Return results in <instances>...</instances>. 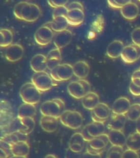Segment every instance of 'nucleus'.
Wrapping results in <instances>:
<instances>
[{
  "mask_svg": "<svg viewBox=\"0 0 140 158\" xmlns=\"http://www.w3.org/2000/svg\"><path fill=\"white\" fill-rule=\"evenodd\" d=\"M13 13L18 19L32 23L39 19L41 15V10L35 3L22 1L15 6Z\"/></svg>",
  "mask_w": 140,
  "mask_h": 158,
  "instance_id": "f257e3e1",
  "label": "nucleus"
},
{
  "mask_svg": "<svg viewBox=\"0 0 140 158\" xmlns=\"http://www.w3.org/2000/svg\"><path fill=\"white\" fill-rule=\"evenodd\" d=\"M65 102L61 98L52 99L44 102L40 107L42 115L52 116L59 118L65 111Z\"/></svg>",
  "mask_w": 140,
  "mask_h": 158,
  "instance_id": "f03ea898",
  "label": "nucleus"
},
{
  "mask_svg": "<svg viewBox=\"0 0 140 158\" xmlns=\"http://www.w3.org/2000/svg\"><path fill=\"white\" fill-rule=\"evenodd\" d=\"M19 94L24 103L36 105L41 99V92L32 82H27L20 88Z\"/></svg>",
  "mask_w": 140,
  "mask_h": 158,
  "instance_id": "7ed1b4c3",
  "label": "nucleus"
},
{
  "mask_svg": "<svg viewBox=\"0 0 140 158\" xmlns=\"http://www.w3.org/2000/svg\"><path fill=\"white\" fill-rule=\"evenodd\" d=\"M67 91L74 98L82 99L91 92V85L85 79H80L70 82L67 86Z\"/></svg>",
  "mask_w": 140,
  "mask_h": 158,
  "instance_id": "20e7f679",
  "label": "nucleus"
},
{
  "mask_svg": "<svg viewBox=\"0 0 140 158\" xmlns=\"http://www.w3.org/2000/svg\"><path fill=\"white\" fill-rule=\"evenodd\" d=\"M59 120L64 126L72 130L81 127L83 118L81 114L75 110H66L60 117Z\"/></svg>",
  "mask_w": 140,
  "mask_h": 158,
  "instance_id": "39448f33",
  "label": "nucleus"
},
{
  "mask_svg": "<svg viewBox=\"0 0 140 158\" xmlns=\"http://www.w3.org/2000/svg\"><path fill=\"white\" fill-rule=\"evenodd\" d=\"M31 82L41 92L49 91L56 85L50 75L46 72L35 73L31 78Z\"/></svg>",
  "mask_w": 140,
  "mask_h": 158,
  "instance_id": "423d86ee",
  "label": "nucleus"
},
{
  "mask_svg": "<svg viewBox=\"0 0 140 158\" xmlns=\"http://www.w3.org/2000/svg\"><path fill=\"white\" fill-rule=\"evenodd\" d=\"M50 75L55 81H68L74 75L73 65L67 63L59 64L50 70Z\"/></svg>",
  "mask_w": 140,
  "mask_h": 158,
  "instance_id": "0eeeda50",
  "label": "nucleus"
},
{
  "mask_svg": "<svg viewBox=\"0 0 140 158\" xmlns=\"http://www.w3.org/2000/svg\"><path fill=\"white\" fill-rule=\"evenodd\" d=\"M34 40L39 46H47L54 39L53 30L50 26V22L46 23L39 27L34 34Z\"/></svg>",
  "mask_w": 140,
  "mask_h": 158,
  "instance_id": "6e6552de",
  "label": "nucleus"
},
{
  "mask_svg": "<svg viewBox=\"0 0 140 158\" xmlns=\"http://www.w3.org/2000/svg\"><path fill=\"white\" fill-rule=\"evenodd\" d=\"M14 113L10 102L2 100L0 103V127L1 130L7 128L14 121Z\"/></svg>",
  "mask_w": 140,
  "mask_h": 158,
  "instance_id": "1a4fd4ad",
  "label": "nucleus"
},
{
  "mask_svg": "<svg viewBox=\"0 0 140 158\" xmlns=\"http://www.w3.org/2000/svg\"><path fill=\"white\" fill-rule=\"evenodd\" d=\"M111 114V109L107 104L100 103L91 110V116L93 121L105 123Z\"/></svg>",
  "mask_w": 140,
  "mask_h": 158,
  "instance_id": "9d476101",
  "label": "nucleus"
},
{
  "mask_svg": "<svg viewBox=\"0 0 140 158\" xmlns=\"http://www.w3.org/2000/svg\"><path fill=\"white\" fill-rule=\"evenodd\" d=\"M121 58L126 64H132L140 58V47L131 44L124 47Z\"/></svg>",
  "mask_w": 140,
  "mask_h": 158,
  "instance_id": "9b49d317",
  "label": "nucleus"
},
{
  "mask_svg": "<svg viewBox=\"0 0 140 158\" xmlns=\"http://www.w3.org/2000/svg\"><path fill=\"white\" fill-rule=\"evenodd\" d=\"M24 53V47L21 44H14L7 48L5 52V57L9 62H18L22 58Z\"/></svg>",
  "mask_w": 140,
  "mask_h": 158,
  "instance_id": "f8f14e48",
  "label": "nucleus"
},
{
  "mask_svg": "<svg viewBox=\"0 0 140 158\" xmlns=\"http://www.w3.org/2000/svg\"><path fill=\"white\" fill-rule=\"evenodd\" d=\"M130 100L125 97L117 99L112 107V113L118 115H126L130 108Z\"/></svg>",
  "mask_w": 140,
  "mask_h": 158,
  "instance_id": "ddd939ff",
  "label": "nucleus"
},
{
  "mask_svg": "<svg viewBox=\"0 0 140 158\" xmlns=\"http://www.w3.org/2000/svg\"><path fill=\"white\" fill-rule=\"evenodd\" d=\"M72 37V32L69 30L66 29L62 32H58L53 39L54 45L56 48L62 49L71 42Z\"/></svg>",
  "mask_w": 140,
  "mask_h": 158,
  "instance_id": "4468645a",
  "label": "nucleus"
},
{
  "mask_svg": "<svg viewBox=\"0 0 140 158\" xmlns=\"http://www.w3.org/2000/svg\"><path fill=\"white\" fill-rule=\"evenodd\" d=\"M30 67L34 73L46 72L48 69L47 57L42 54H36L31 59Z\"/></svg>",
  "mask_w": 140,
  "mask_h": 158,
  "instance_id": "2eb2a0df",
  "label": "nucleus"
},
{
  "mask_svg": "<svg viewBox=\"0 0 140 158\" xmlns=\"http://www.w3.org/2000/svg\"><path fill=\"white\" fill-rule=\"evenodd\" d=\"M121 15L126 19L134 20L139 15V8L135 3L130 1L121 9Z\"/></svg>",
  "mask_w": 140,
  "mask_h": 158,
  "instance_id": "dca6fc26",
  "label": "nucleus"
},
{
  "mask_svg": "<svg viewBox=\"0 0 140 158\" xmlns=\"http://www.w3.org/2000/svg\"><path fill=\"white\" fill-rule=\"evenodd\" d=\"M127 117L126 115H118L112 113L110 121L108 122V128L110 130L123 131L126 125Z\"/></svg>",
  "mask_w": 140,
  "mask_h": 158,
  "instance_id": "f3484780",
  "label": "nucleus"
},
{
  "mask_svg": "<svg viewBox=\"0 0 140 158\" xmlns=\"http://www.w3.org/2000/svg\"><path fill=\"white\" fill-rule=\"evenodd\" d=\"M109 142L108 134L103 133L100 136L94 138L88 142V146L93 150L103 153Z\"/></svg>",
  "mask_w": 140,
  "mask_h": 158,
  "instance_id": "a211bd4d",
  "label": "nucleus"
},
{
  "mask_svg": "<svg viewBox=\"0 0 140 158\" xmlns=\"http://www.w3.org/2000/svg\"><path fill=\"white\" fill-rule=\"evenodd\" d=\"M124 48V44L122 41L116 40L108 44L106 49V54L109 58L116 59L121 57Z\"/></svg>",
  "mask_w": 140,
  "mask_h": 158,
  "instance_id": "6ab92c4d",
  "label": "nucleus"
},
{
  "mask_svg": "<svg viewBox=\"0 0 140 158\" xmlns=\"http://www.w3.org/2000/svg\"><path fill=\"white\" fill-rule=\"evenodd\" d=\"M69 25L77 27L83 23L85 18L84 10L79 9L69 10L66 17Z\"/></svg>",
  "mask_w": 140,
  "mask_h": 158,
  "instance_id": "aec40b11",
  "label": "nucleus"
},
{
  "mask_svg": "<svg viewBox=\"0 0 140 158\" xmlns=\"http://www.w3.org/2000/svg\"><path fill=\"white\" fill-rule=\"evenodd\" d=\"M59 119L52 116L42 115L40 119V126L43 130L47 132H54L57 130L58 127Z\"/></svg>",
  "mask_w": 140,
  "mask_h": 158,
  "instance_id": "412c9836",
  "label": "nucleus"
},
{
  "mask_svg": "<svg viewBox=\"0 0 140 158\" xmlns=\"http://www.w3.org/2000/svg\"><path fill=\"white\" fill-rule=\"evenodd\" d=\"M13 156L26 157L30 153V145L27 141H20L11 146Z\"/></svg>",
  "mask_w": 140,
  "mask_h": 158,
  "instance_id": "4be33fe9",
  "label": "nucleus"
},
{
  "mask_svg": "<svg viewBox=\"0 0 140 158\" xmlns=\"http://www.w3.org/2000/svg\"><path fill=\"white\" fill-rule=\"evenodd\" d=\"M74 75L78 79H85L90 72V66L84 60H79L73 65Z\"/></svg>",
  "mask_w": 140,
  "mask_h": 158,
  "instance_id": "5701e85b",
  "label": "nucleus"
},
{
  "mask_svg": "<svg viewBox=\"0 0 140 158\" xmlns=\"http://www.w3.org/2000/svg\"><path fill=\"white\" fill-rule=\"evenodd\" d=\"M108 135L110 142L112 146L123 148L126 145V138L123 131L110 130Z\"/></svg>",
  "mask_w": 140,
  "mask_h": 158,
  "instance_id": "b1692460",
  "label": "nucleus"
},
{
  "mask_svg": "<svg viewBox=\"0 0 140 158\" xmlns=\"http://www.w3.org/2000/svg\"><path fill=\"white\" fill-rule=\"evenodd\" d=\"M100 103V97L94 92H90L82 98V103L84 108L89 110H93Z\"/></svg>",
  "mask_w": 140,
  "mask_h": 158,
  "instance_id": "393cba45",
  "label": "nucleus"
},
{
  "mask_svg": "<svg viewBox=\"0 0 140 158\" xmlns=\"http://www.w3.org/2000/svg\"><path fill=\"white\" fill-rule=\"evenodd\" d=\"M36 114V108L35 105L31 104H22L18 109V118H34Z\"/></svg>",
  "mask_w": 140,
  "mask_h": 158,
  "instance_id": "a878e982",
  "label": "nucleus"
},
{
  "mask_svg": "<svg viewBox=\"0 0 140 158\" xmlns=\"http://www.w3.org/2000/svg\"><path fill=\"white\" fill-rule=\"evenodd\" d=\"M69 25L66 17H58L53 19L52 22H50V26L54 32H62L67 29Z\"/></svg>",
  "mask_w": 140,
  "mask_h": 158,
  "instance_id": "bb28decb",
  "label": "nucleus"
},
{
  "mask_svg": "<svg viewBox=\"0 0 140 158\" xmlns=\"http://www.w3.org/2000/svg\"><path fill=\"white\" fill-rule=\"evenodd\" d=\"M126 146L128 149L138 152L140 151V133L137 132L131 133L126 138Z\"/></svg>",
  "mask_w": 140,
  "mask_h": 158,
  "instance_id": "cd10ccee",
  "label": "nucleus"
},
{
  "mask_svg": "<svg viewBox=\"0 0 140 158\" xmlns=\"http://www.w3.org/2000/svg\"><path fill=\"white\" fill-rule=\"evenodd\" d=\"M89 133L93 137L95 138L100 136L105 131V123L93 121L91 123L86 125Z\"/></svg>",
  "mask_w": 140,
  "mask_h": 158,
  "instance_id": "c85d7f7f",
  "label": "nucleus"
},
{
  "mask_svg": "<svg viewBox=\"0 0 140 158\" xmlns=\"http://www.w3.org/2000/svg\"><path fill=\"white\" fill-rule=\"evenodd\" d=\"M13 35L10 30L2 29L0 30V46L7 48L12 44Z\"/></svg>",
  "mask_w": 140,
  "mask_h": 158,
  "instance_id": "c756f323",
  "label": "nucleus"
},
{
  "mask_svg": "<svg viewBox=\"0 0 140 158\" xmlns=\"http://www.w3.org/2000/svg\"><path fill=\"white\" fill-rule=\"evenodd\" d=\"M19 118L22 126V130L20 131V132L26 135L31 133L35 127V121L34 118Z\"/></svg>",
  "mask_w": 140,
  "mask_h": 158,
  "instance_id": "7c9ffc66",
  "label": "nucleus"
},
{
  "mask_svg": "<svg viewBox=\"0 0 140 158\" xmlns=\"http://www.w3.org/2000/svg\"><path fill=\"white\" fill-rule=\"evenodd\" d=\"M126 116L130 121H137L140 118V104L135 103L131 105Z\"/></svg>",
  "mask_w": 140,
  "mask_h": 158,
  "instance_id": "2f4dec72",
  "label": "nucleus"
},
{
  "mask_svg": "<svg viewBox=\"0 0 140 158\" xmlns=\"http://www.w3.org/2000/svg\"><path fill=\"white\" fill-rule=\"evenodd\" d=\"M123 147L112 146L107 153L106 158H123Z\"/></svg>",
  "mask_w": 140,
  "mask_h": 158,
  "instance_id": "473e14b6",
  "label": "nucleus"
},
{
  "mask_svg": "<svg viewBox=\"0 0 140 158\" xmlns=\"http://www.w3.org/2000/svg\"><path fill=\"white\" fill-rule=\"evenodd\" d=\"M85 142L86 141L84 140L81 132V133L77 132V133H74V135L71 136L69 142V144H78L82 146H84Z\"/></svg>",
  "mask_w": 140,
  "mask_h": 158,
  "instance_id": "72a5a7b5",
  "label": "nucleus"
},
{
  "mask_svg": "<svg viewBox=\"0 0 140 158\" xmlns=\"http://www.w3.org/2000/svg\"><path fill=\"white\" fill-rule=\"evenodd\" d=\"M46 57L47 60H58L62 61V53L60 52V49L55 48L52 49L48 52Z\"/></svg>",
  "mask_w": 140,
  "mask_h": 158,
  "instance_id": "f704fd0d",
  "label": "nucleus"
},
{
  "mask_svg": "<svg viewBox=\"0 0 140 158\" xmlns=\"http://www.w3.org/2000/svg\"><path fill=\"white\" fill-rule=\"evenodd\" d=\"M68 12L69 10L67 8V6L55 8L53 12V19L62 16L66 17Z\"/></svg>",
  "mask_w": 140,
  "mask_h": 158,
  "instance_id": "c9c22d12",
  "label": "nucleus"
},
{
  "mask_svg": "<svg viewBox=\"0 0 140 158\" xmlns=\"http://www.w3.org/2000/svg\"><path fill=\"white\" fill-rule=\"evenodd\" d=\"M130 1H115V0H112V1H108L107 3L108 5L110 7L115 9H121L127 3L129 2Z\"/></svg>",
  "mask_w": 140,
  "mask_h": 158,
  "instance_id": "e433bc0d",
  "label": "nucleus"
},
{
  "mask_svg": "<svg viewBox=\"0 0 140 158\" xmlns=\"http://www.w3.org/2000/svg\"><path fill=\"white\" fill-rule=\"evenodd\" d=\"M131 37L133 44L140 47V27H136L133 30Z\"/></svg>",
  "mask_w": 140,
  "mask_h": 158,
  "instance_id": "4c0bfd02",
  "label": "nucleus"
},
{
  "mask_svg": "<svg viewBox=\"0 0 140 158\" xmlns=\"http://www.w3.org/2000/svg\"><path fill=\"white\" fill-rule=\"evenodd\" d=\"M69 3L68 1H48V3L50 6L54 8L67 6V3Z\"/></svg>",
  "mask_w": 140,
  "mask_h": 158,
  "instance_id": "58836bf2",
  "label": "nucleus"
},
{
  "mask_svg": "<svg viewBox=\"0 0 140 158\" xmlns=\"http://www.w3.org/2000/svg\"><path fill=\"white\" fill-rule=\"evenodd\" d=\"M13 156L10 148L0 147V158H10Z\"/></svg>",
  "mask_w": 140,
  "mask_h": 158,
  "instance_id": "ea45409f",
  "label": "nucleus"
},
{
  "mask_svg": "<svg viewBox=\"0 0 140 158\" xmlns=\"http://www.w3.org/2000/svg\"><path fill=\"white\" fill-rule=\"evenodd\" d=\"M123 158H140V156L138 152L127 149L124 151Z\"/></svg>",
  "mask_w": 140,
  "mask_h": 158,
  "instance_id": "a19ab883",
  "label": "nucleus"
},
{
  "mask_svg": "<svg viewBox=\"0 0 140 158\" xmlns=\"http://www.w3.org/2000/svg\"><path fill=\"white\" fill-rule=\"evenodd\" d=\"M129 91L134 96H140V87L136 86L132 81L131 82L129 85Z\"/></svg>",
  "mask_w": 140,
  "mask_h": 158,
  "instance_id": "79ce46f5",
  "label": "nucleus"
},
{
  "mask_svg": "<svg viewBox=\"0 0 140 158\" xmlns=\"http://www.w3.org/2000/svg\"><path fill=\"white\" fill-rule=\"evenodd\" d=\"M67 8L69 10L79 9L84 10V7L81 3L79 2H72L67 6Z\"/></svg>",
  "mask_w": 140,
  "mask_h": 158,
  "instance_id": "37998d69",
  "label": "nucleus"
},
{
  "mask_svg": "<svg viewBox=\"0 0 140 158\" xmlns=\"http://www.w3.org/2000/svg\"><path fill=\"white\" fill-rule=\"evenodd\" d=\"M81 133L86 142H89L90 141H91L94 138V137H93L89 134V133L88 130V128H87L86 125V126H84L83 128L82 129V130L81 131Z\"/></svg>",
  "mask_w": 140,
  "mask_h": 158,
  "instance_id": "c03bdc74",
  "label": "nucleus"
},
{
  "mask_svg": "<svg viewBox=\"0 0 140 158\" xmlns=\"http://www.w3.org/2000/svg\"><path fill=\"white\" fill-rule=\"evenodd\" d=\"M69 148L75 153H81L83 150L84 146L78 144H69Z\"/></svg>",
  "mask_w": 140,
  "mask_h": 158,
  "instance_id": "a18cd8bd",
  "label": "nucleus"
},
{
  "mask_svg": "<svg viewBox=\"0 0 140 158\" xmlns=\"http://www.w3.org/2000/svg\"><path fill=\"white\" fill-rule=\"evenodd\" d=\"M80 153H75L71 151L70 148H68L66 152L65 158H79Z\"/></svg>",
  "mask_w": 140,
  "mask_h": 158,
  "instance_id": "49530a36",
  "label": "nucleus"
},
{
  "mask_svg": "<svg viewBox=\"0 0 140 158\" xmlns=\"http://www.w3.org/2000/svg\"><path fill=\"white\" fill-rule=\"evenodd\" d=\"M82 158H102V154H94L86 151V152L84 153Z\"/></svg>",
  "mask_w": 140,
  "mask_h": 158,
  "instance_id": "de8ad7c7",
  "label": "nucleus"
},
{
  "mask_svg": "<svg viewBox=\"0 0 140 158\" xmlns=\"http://www.w3.org/2000/svg\"><path fill=\"white\" fill-rule=\"evenodd\" d=\"M140 79V69H138L133 73L131 79Z\"/></svg>",
  "mask_w": 140,
  "mask_h": 158,
  "instance_id": "09e8293b",
  "label": "nucleus"
},
{
  "mask_svg": "<svg viewBox=\"0 0 140 158\" xmlns=\"http://www.w3.org/2000/svg\"><path fill=\"white\" fill-rule=\"evenodd\" d=\"M136 132L140 133V118L136 121Z\"/></svg>",
  "mask_w": 140,
  "mask_h": 158,
  "instance_id": "8fccbe9b",
  "label": "nucleus"
},
{
  "mask_svg": "<svg viewBox=\"0 0 140 158\" xmlns=\"http://www.w3.org/2000/svg\"><path fill=\"white\" fill-rule=\"evenodd\" d=\"M131 81L133 82V83L135 84L136 86L140 87V79H131Z\"/></svg>",
  "mask_w": 140,
  "mask_h": 158,
  "instance_id": "3c124183",
  "label": "nucleus"
},
{
  "mask_svg": "<svg viewBox=\"0 0 140 158\" xmlns=\"http://www.w3.org/2000/svg\"><path fill=\"white\" fill-rule=\"evenodd\" d=\"M44 158H57V157L53 154H48Z\"/></svg>",
  "mask_w": 140,
  "mask_h": 158,
  "instance_id": "603ef678",
  "label": "nucleus"
},
{
  "mask_svg": "<svg viewBox=\"0 0 140 158\" xmlns=\"http://www.w3.org/2000/svg\"><path fill=\"white\" fill-rule=\"evenodd\" d=\"M10 158H27L26 157H22V156H13Z\"/></svg>",
  "mask_w": 140,
  "mask_h": 158,
  "instance_id": "864d4df0",
  "label": "nucleus"
},
{
  "mask_svg": "<svg viewBox=\"0 0 140 158\" xmlns=\"http://www.w3.org/2000/svg\"><path fill=\"white\" fill-rule=\"evenodd\" d=\"M139 69H140V68H139Z\"/></svg>",
  "mask_w": 140,
  "mask_h": 158,
  "instance_id": "5fc2aeb1",
  "label": "nucleus"
}]
</instances>
